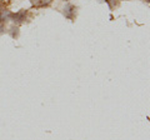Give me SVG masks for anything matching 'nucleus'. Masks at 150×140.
<instances>
[{
  "mask_svg": "<svg viewBox=\"0 0 150 140\" xmlns=\"http://www.w3.org/2000/svg\"><path fill=\"white\" fill-rule=\"evenodd\" d=\"M63 14L67 19L73 20L75 18V15H76V8H75L73 4H67L63 9Z\"/></svg>",
  "mask_w": 150,
  "mask_h": 140,
  "instance_id": "f03ea898",
  "label": "nucleus"
},
{
  "mask_svg": "<svg viewBox=\"0 0 150 140\" xmlns=\"http://www.w3.org/2000/svg\"><path fill=\"white\" fill-rule=\"evenodd\" d=\"M26 14H28L26 10H19V11L14 13V14L11 13L10 19H9V20L16 23V24H21V23H24L26 20Z\"/></svg>",
  "mask_w": 150,
  "mask_h": 140,
  "instance_id": "f257e3e1",
  "label": "nucleus"
}]
</instances>
